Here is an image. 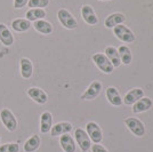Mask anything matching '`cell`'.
<instances>
[{
	"instance_id": "6da1fadb",
	"label": "cell",
	"mask_w": 153,
	"mask_h": 152,
	"mask_svg": "<svg viewBox=\"0 0 153 152\" xmlns=\"http://www.w3.org/2000/svg\"><path fill=\"white\" fill-rule=\"evenodd\" d=\"M57 17L58 21L61 22V24L68 29V30H73V29H76L78 26V22L76 19H74V16L66 9L64 8H61L57 12Z\"/></svg>"
},
{
	"instance_id": "7a4b0ae2",
	"label": "cell",
	"mask_w": 153,
	"mask_h": 152,
	"mask_svg": "<svg viewBox=\"0 0 153 152\" xmlns=\"http://www.w3.org/2000/svg\"><path fill=\"white\" fill-rule=\"evenodd\" d=\"M93 61L96 64V66L101 70L103 73L110 75V73H112V71L114 69L112 63L108 61V57L105 56L104 54H102V53H96V54H94L93 55Z\"/></svg>"
},
{
	"instance_id": "3957f363",
	"label": "cell",
	"mask_w": 153,
	"mask_h": 152,
	"mask_svg": "<svg viewBox=\"0 0 153 152\" xmlns=\"http://www.w3.org/2000/svg\"><path fill=\"white\" fill-rule=\"evenodd\" d=\"M113 33L117 38L119 39L122 42H127V44H130L135 40V34L134 32L131 31L129 28H127L126 25H122V24H119L113 28Z\"/></svg>"
},
{
	"instance_id": "277c9868",
	"label": "cell",
	"mask_w": 153,
	"mask_h": 152,
	"mask_svg": "<svg viewBox=\"0 0 153 152\" xmlns=\"http://www.w3.org/2000/svg\"><path fill=\"white\" fill-rule=\"evenodd\" d=\"M0 119L2 121L4 126L6 127L7 130L9 132H15L17 128V120L15 118V115L13 114V112L9 109H2L0 111Z\"/></svg>"
},
{
	"instance_id": "5b68a950",
	"label": "cell",
	"mask_w": 153,
	"mask_h": 152,
	"mask_svg": "<svg viewBox=\"0 0 153 152\" xmlns=\"http://www.w3.org/2000/svg\"><path fill=\"white\" fill-rule=\"evenodd\" d=\"M125 125L127 126L128 129L134 134L135 136H137V137L144 136V134H145V127H144V124L140 120L136 119L134 117H130V118L125 119Z\"/></svg>"
},
{
	"instance_id": "8992f818",
	"label": "cell",
	"mask_w": 153,
	"mask_h": 152,
	"mask_svg": "<svg viewBox=\"0 0 153 152\" xmlns=\"http://www.w3.org/2000/svg\"><path fill=\"white\" fill-rule=\"evenodd\" d=\"M74 139L82 152H87L90 149L91 141H90L88 134L86 133V130H83L82 128H76L74 130Z\"/></svg>"
},
{
	"instance_id": "52a82bcc",
	"label": "cell",
	"mask_w": 153,
	"mask_h": 152,
	"mask_svg": "<svg viewBox=\"0 0 153 152\" xmlns=\"http://www.w3.org/2000/svg\"><path fill=\"white\" fill-rule=\"evenodd\" d=\"M86 133L88 134L90 141H93L95 144H100L102 142L103 139L102 129L94 121H89L86 125Z\"/></svg>"
},
{
	"instance_id": "ba28073f",
	"label": "cell",
	"mask_w": 153,
	"mask_h": 152,
	"mask_svg": "<svg viewBox=\"0 0 153 152\" xmlns=\"http://www.w3.org/2000/svg\"><path fill=\"white\" fill-rule=\"evenodd\" d=\"M27 95L31 98L32 101H34L38 104H45L48 101V96L41 88L38 87H31L27 89Z\"/></svg>"
},
{
	"instance_id": "9c48e42d",
	"label": "cell",
	"mask_w": 153,
	"mask_h": 152,
	"mask_svg": "<svg viewBox=\"0 0 153 152\" xmlns=\"http://www.w3.org/2000/svg\"><path fill=\"white\" fill-rule=\"evenodd\" d=\"M81 16L82 19L89 25H96L98 23V19H97V15L94 12L93 7L89 5H83L81 8Z\"/></svg>"
},
{
	"instance_id": "30bf717a",
	"label": "cell",
	"mask_w": 153,
	"mask_h": 152,
	"mask_svg": "<svg viewBox=\"0 0 153 152\" xmlns=\"http://www.w3.org/2000/svg\"><path fill=\"white\" fill-rule=\"evenodd\" d=\"M101 90H102V83L95 80L90 83L87 90L81 95V100H94L100 95Z\"/></svg>"
},
{
	"instance_id": "8fae6325",
	"label": "cell",
	"mask_w": 153,
	"mask_h": 152,
	"mask_svg": "<svg viewBox=\"0 0 153 152\" xmlns=\"http://www.w3.org/2000/svg\"><path fill=\"white\" fill-rule=\"evenodd\" d=\"M142 97H144V90L142 88H133L125 95L122 102L126 105H133L137 101H140Z\"/></svg>"
},
{
	"instance_id": "7c38bea8",
	"label": "cell",
	"mask_w": 153,
	"mask_h": 152,
	"mask_svg": "<svg viewBox=\"0 0 153 152\" xmlns=\"http://www.w3.org/2000/svg\"><path fill=\"white\" fill-rule=\"evenodd\" d=\"M126 19V16L121 13H113L111 15H108V17L104 21V25L108 29H113L114 26L122 24Z\"/></svg>"
},
{
	"instance_id": "4fadbf2b",
	"label": "cell",
	"mask_w": 153,
	"mask_h": 152,
	"mask_svg": "<svg viewBox=\"0 0 153 152\" xmlns=\"http://www.w3.org/2000/svg\"><path fill=\"white\" fill-rule=\"evenodd\" d=\"M71 130H72V125L70 122L63 121V122H58L55 126L51 127V135L53 137H56V136L63 135V134H69Z\"/></svg>"
},
{
	"instance_id": "5bb4252c",
	"label": "cell",
	"mask_w": 153,
	"mask_h": 152,
	"mask_svg": "<svg viewBox=\"0 0 153 152\" xmlns=\"http://www.w3.org/2000/svg\"><path fill=\"white\" fill-rule=\"evenodd\" d=\"M153 102L149 97H142L140 101H137L135 104H133V112L134 113H142L152 108Z\"/></svg>"
},
{
	"instance_id": "9a60e30c",
	"label": "cell",
	"mask_w": 153,
	"mask_h": 152,
	"mask_svg": "<svg viewBox=\"0 0 153 152\" xmlns=\"http://www.w3.org/2000/svg\"><path fill=\"white\" fill-rule=\"evenodd\" d=\"M59 144L64 152H76V143L69 134H63L59 137Z\"/></svg>"
},
{
	"instance_id": "2e32d148",
	"label": "cell",
	"mask_w": 153,
	"mask_h": 152,
	"mask_svg": "<svg viewBox=\"0 0 153 152\" xmlns=\"http://www.w3.org/2000/svg\"><path fill=\"white\" fill-rule=\"evenodd\" d=\"M106 98L114 107H120L122 104V98L118 92V89L115 87H112V86L106 88Z\"/></svg>"
},
{
	"instance_id": "e0dca14e",
	"label": "cell",
	"mask_w": 153,
	"mask_h": 152,
	"mask_svg": "<svg viewBox=\"0 0 153 152\" xmlns=\"http://www.w3.org/2000/svg\"><path fill=\"white\" fill-rule=\"evenodd\" d=\"M19 68H21V76H22V78H24V79L31 78L32 73H33V65H32V62L29 58H26V57L21 58Z\"/></svg>"
},
{
	"instance_id": "ac0fdd59",
	"label": "cell",
	"mask_w": 153,
	"mask_h": 152,
	"mask_svg": "<svg viewBox=\"0 0 153 152\" xmlns=\"http://www.w3.org/2000/svg\"><path fill=\"white\" fill-rule=\"evenodd\" d=\"M51 127H53V115L51 112L46 111L40 117V132L42 134L48 133L51 132Z\"/></svg>"
},
{
	"instance_id": "d6986e66",
	"label": "cell",
	"mask_w": 153,
	"mask_h": 152,
	"mask_svg": "<svg viewBox=\"0 0 153 152\" xmlns=\"http://www.w3.org/2000/svg\"><path fill=\"white\" fill-rule=\"evenodd\" d=\"M105 56L108 58V61L112 63L113 68H118L120 66L121 61H120V56H119V53L118 49H115L113 46H108L105 48Z\"/></svg>"
},
{
	"instance_id": "ffe728a7",
	"label": "cell",
	"mask_w": 153,
	"mask_h": 152,
	"mask_svg": "<svg viewBox=\"0 0 153 152\" xmlns=\"http://www.w3.org/2000/svg\"><path fill=\"white\" fill-rule=\"evenodd\" d=\"M0 41L5 46H12L14 44L13 34L4 23H0Z\"/></svg>"
},
{
	"instance_id": "44dd1931",
	"label": "cell",
	"mask_w": 153,
	"mask_h": 152,
	"mask_svg": "<svg viewBox=\"0 0 153 152\" xmlns=\"http://www.w3.org/2000/svg\"><path fill=\"white\" fill-rule=\"evenodd\" d=\"M33 28L36 31L40 32L42 34H51L53 32V25L45 19H38L33 22Z\"/></svg>"
},
{
	"instance_id": "7402d4cb",
	"label": "cell",
	"mask_w": 153,
	"mask_h": 152,
	"mask_svg": "<svg viewBox=\"0 0 153 152\" xmlns=\"http://www.w3.org/2000/svg\"><path fill=\"white\" fill-rule=\"evenodd\" d=\"M26 19L30 22H36L38 19H44L46 17V10L41 8H30L25 14Z\"/></svg>"
},
{
	"instance_id": "603a6c76",
	"label": "cell",
	"mask_w": 153,
	"mask_h": 152,
	"mask_svg": "<svg viewBox=\"0 0 153 152\" xmlns=\"http://www.w3.org/2000/svg\"><path fill=\"white\" fill-rule=\"evenodd\" d=\"M12 28L16 32H25L31 28V22L26 19H16L12 22Z\"/></svg>"
},
{
	"instance_id": "cb8c5ba5",
	"label": "cell",
	"mask_w": 153,
	"mask_h": 152,
	"mask_svg": "<svg viewBox=\"0 0 153 152\" xmlns=\"http://www.w3.org/2000/svg\"><path fill=\"white\" fill-rule=\"evenodd\" d=\"M40 143H41V139L38 135H33L30 139H27L24 144V151L25 152H34L37 151L40 146Z\"/></svg>"
},
{
	"instance_id": "d4e9b609",
	"label": "cell",
	"mask_w": 153,
	"mask_h": 152,
	"mask_svg": "<svg viewBox=\"0 0 153 152\" xmlns=\"http://www.w3.org/2000/svg\"><path fill=\"white\" fill-rule=\"evenodd\" d=\"M118 53H119V56H120V61L122 64L125 65H129L131 63V60H133V55H131V51L128 48L127 46H120L118 48Z\"/></svg>"
},
{
	"instance_id": "484cf974",
	"label": "cell",
	"mask_w": 153,
	"mask_h": 152,
	"mask_svg": "<svg viewBox=\"0 0 153 152\" xmlns=\"http://www.w3.org/2000/svg\"><path fill=\"white\" fill-rule=\"evenodd\" d=\"M49 0H29L27 1V6L30 8H41L44 9L45 7L48 6Z\"/></svg>"
},
{
	"instance_id": "4316f807",
	"label": "cell",
	"mask_w": 153,
	"mask_h": 152,
	"mask_svg": "<svg viewBox=\"0 0 153 152\" xmlns=\"http://www.w3.org/2000/svg\"><path fill=\"white\" fill-rule=\"evenodd\" d=\"M19 146L17 143H6L0 146V152H19Z\"/></svg>"
},
{
	"instance_id": "83f0119b",
	"label": "cell",
	"mask_w": 153,
	"mask_h": 152,
	"mask_svg": "<svg viewBox=\"0 0 153 152\" xmlns=\"http://www.w3.org/2000/svg\"><path fill=\"white\" fill-rule=\"evenodd\" d=\"M27 1L29 0H14V7L16 9H21L27 4Z\"/></svg>"
},
{
	"instance_id": "f1b7e54d",
	"label": "cell",
	"mask_w": 153,
	"mask_h": 152,
	"mask_svg": "<svg viewBox=\"0 0 153 152\" xmlns=\"http://www.w3.org/2000/svg\"><path fill=\"white\" fill-rule=\"evenodd\" d=\"M91 152H108L104 146L100 145V144H94L91 146Z\"/></svg>"
},
{
	"instance_id": "f546056e",
	"label": "cell",
	"mask_w": 153,
	"mask_h": 152,
	"mask_svg": "<svg viewBox=\"0 0 153 152\" xmlns=\"http://www.w3.org/2000/svg\"><path fill=\"white\" fill-rule=\"evenodd\" d=\"M100 1H110V0H100Z\"/></svg>"
}]
</instances>
